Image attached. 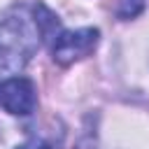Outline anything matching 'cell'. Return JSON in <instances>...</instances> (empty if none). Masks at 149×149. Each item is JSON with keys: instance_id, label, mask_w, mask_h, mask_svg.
<instances>
[{"instance_id": "obj_3", "label": "cell", "mask_w": 149, "mask_h": 149, "mask_svg": "<svg viewBox=\"0 0 149 149\" xmlns=\"http://www.w3.org/2000/svg\"><path fill=\"white\" fill-rule=\"evenodd\" d=\"M37 105L35 84L26 77H7L0 81V107L14 116H28L33 114Z\"/></svg>"}, {"instance_id": "obj_6", "label": "cell", "mask_w": 149, "mask_h": 149, "mask_svg": "<svg viewBox=\"0 0 149 149\" xmlns=\"http://www.w3.org/2000/svg\"><path fill=\"white\" fill-rule=\"evenodd\" d=\"M74 149H95V147H93V142H91V140H81Z\"/></svg>"}, {"instance_id": "obj_5", "label": "cell", "mask_w": 149, "mask_h": 149, "mask_svg": "<svg viewBox=\"0 0 149 149\" xmlns=\"http://www.w3.org/2000/svg\"><path fill=\"white\" fill-rule=\"evenodd\" d=\"M16 149H54V147L49 142H44V140H30V142H26V144H21Z\"/></svg>"}, {"instance_id": "obj_1", "label": "cell", "mask_w": 149, "mask_h": 149, "mask_svg": "<svg viewBox=\"0 0 149 149\" xmlns=\"http://www.w3.org/2000/svg\"><path fill=\"white\" fill-rule=\"evenodd\" d=\"M40 44V30L35 19L26 9H12L0 16V77L19 74L33 58Z\"/></svg>"}, {"instance_id": "obj_4", "label": "cell", "mask_w": 149, "mask_h": 149, "mask_svg": "<svg viewBox=\"0 0 149 149\" xmlns=\"http://www.w3.org/2000/svg\"><path fill=\"white\" fill-rule=\"evenodd\" d=\"M144 7V0H121V7H119V16L123 19H130L135 14H140Z\"/></svg>"}, {"instance_id": "obj_2", "label": "cell", "mask_w": 149, "mask_h": 149, "mask_svg": "<svg viewBox=\"0 0 149 149\" xmlns=\"http://www.w3.org/2000/svg\"><path fill=\"white\" fill-rule=\"evenodd\" d=\"M54 61L61 65H70L84 56H88L100 40V33L95 28H79V30H63L61 26L47 37Z\"/></svg>"}]
</instances>
